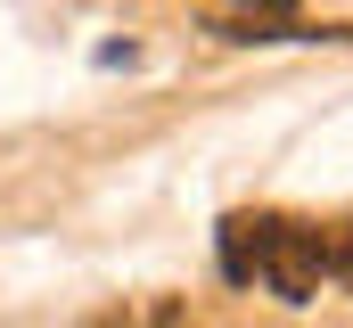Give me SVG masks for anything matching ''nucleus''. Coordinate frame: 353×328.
I'll return each instance as SVG.
<instances>
[{
  "instance_id": "obj_2",
  "label": "nucleus",
  "mask_w": 353,
  "mask_h": 328,
  "mask_svg": "<svg viewBox=\"0 0 353 328\" xmlns=\"http://www.w3.org/2000/svg\"><path fill=\"white\" fill-rule=\"evenodd\" d=\"M205 33H222V41H296L304 25H296V17H279V8H222Z\"/></svg>"
},
{
  "instance_id": "obj_5",
  "label": "nucleus",
  "mask_w": 353,
  "mask_h": 328,
  "mask_svg": "<svg viewBox=\"0 0 353 328\" xmlns=\"http://www.w3.org/2000/svg\"><path fill=\"white\" fill-rule=\"evenodd\" d=\"M239 8H279V17H296V0H239Z\"/></svg>"
},
{
  "instance_id": "obj_1",
  "label": "nucleus",
  "mask_w": 353,
  "mask_h": 328,
  "mask_svg": "<svg viewBox=\"0 0 353 328\" xmlns=\"http://www.w3.org/2000/svg\"><path fill=\"white\" fill-rule=\"evenodd\" d=\"M255 279H263L279 304H312L321 279H329V238H321V222L255 214Z\"/></svg>"
},
{
  "instance_id": "obj_4",
  "label": "nucleus",
  "mask_w": 353,
  "mask_h": 328,
  "mask_svg": "<svg viewBox=\"0 0 353 328\" xmlns=\"http://www.w3.org/2000/svg\"><path fill=\"white\" fill-rule=\"evenodd\" d=\"M329 279H345V287H353V230H345V238H329Z\"/></svg>"
},
{
  "instance_id": "obj_3",
  "label": "nucleus",
  "mask_w": 353,
  "mask_h": 328,
  "mask_svg": "<svg viewBox=\"0 0 353 328\" xmlns=\"http://www.w3.org/2000/svg\"><path fill=\"white\" fill-rule=\"evenodd\" d=\"M222 279L230 287H255V214H230L222 222Z\"/></svg>"
}]
</instances>
